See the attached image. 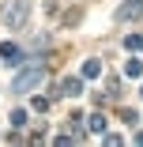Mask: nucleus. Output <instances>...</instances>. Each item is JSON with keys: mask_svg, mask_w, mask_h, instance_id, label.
<instances>
[{"mask_svg": "<svg viewBox=\"0 0 143 147\" xmlns=\"http://www.w3.org/2000/svg\"><path fill=\"white\" fill-rule=\"evenodd\" d=\"M11 125H15V128H23V125H26V113H23V109H15V113H11Z\"/></svg>", "mask_w": 143, "mask_h": 147, "instance_id": "nucleus-10", "label": "nucleus"}, {"mask_svg": "<svg viewBox=\"0 0 143 147\" xmlns=\"http://www.w3.org/2000/svg\"><path fill=\"white\" fill-rule=\"evenodd\" d=\"M94 76H102V61H87L83 64V79H94Z\"/></svg>", "mask_w": 143, "mask_h": 147, "instance_id": "nucleus-7", "label": "nucleus"}, {"mask_svg": "<svg viewBox=\"0 0 143 147\" xmlns=\"http://www.w3.org/2000/svg\"><path fill=\"white\" fill-rule=\"evenodd\" d=\"M56 94H60V98H79V94H83V79H75V76L60 79V87H56Z\"/></svg>", "mask_w": 143, "mask_h": 147, "instance_id": "nucleus-4", "label": "nucleus"}, {"mask_svg": "<svg viewBox=\"0 0 143 147\" xmlns=\"http://www.w3.org/2000/svg\"><path fill=\"white\" fill-rule=\"evenodd\" d=\"M26 15H30V4H26V0H11V4L4 8V26L8 30H23Z\"/></svg>", "mask_w": 143, "mask_h": 147, "instance_id": "nucleus-2", "label": "nucleus"}, {"mask_svg": "<svg viewBox=\"0 0 143 147\" xmlns=\"http://www.w3.org/2000/svg\"><path fill=\"white\" fill-rule=\"evenodd\" d=\"M124 76H128V79H139V76H143V61H136V57L124 61Z\"/></svg>", "mask_w": 143, "mask_h": 147, "instance_id": "nucleus-6", "label": "nucleus"}, {"mask_svg": "<svg viewBox=\"0 0 143 147\" xmlns=\"http://www.w3.org/2000/svg\"><path fill=\"white\" fill-rule=\"evenodd\" d=\"M117 19H121V23L143 19V0H128V4H121V8H117Z\"/></svg>", "mask_w": 143, "mask_h": 147, "instance_id": "nucleus-3", "label": "nucleus"}, {"mask_svg": "<svg viewBox=\"0 0 143 147\" xmlns=\"http://www.w3.org/2000/svg\"><path fill=\"white\" fill-rule=\"evenodd\" d=\"M42 79H45V64H38V61H34V64H26V68L11 79V87H8V91H11V94H26V91H34Z\"/></svg>", "mask_w": 143, "mask_h": 147, "instance_id": "nucleus-1", "label": "nucleus"}, {"mask_svg": "<svg viewBox=\"0 0 143 147\" xmlns=\"http://www.w3.org/2000/svg\"><path fill=\"white\" fill-rule=\"evenodd\" d=\"M87 121H91V132H102V128H105V117H102V113H91Z\"/></svg>", "mask_w": 143, "mask_h": 147, "instance_id": "nucleus-8", "label": "nucleus"}, {"mask_svg": "<svg viewBox=\"0 0 143 147\" xmlns=\"http://www.w3.org/2000/svg\"><path fill=\"white\" fill-rule=\"evenodd\" d=\"M124 49H143V38H139V34H128V38H124Z\"/></svg>", "mask_w": 143, "mask_h": 147, "instance_id": "nucleus-9", "label": "nucleus"}, {"mask_svg": "<svg viewBox=\"0 0 143 147\" xmlns=\"http://www.w3.org/2000/svg\"><path fill=\"white\" fill-rule=\"evenodd\" d=\"M139 94H143V91H139Z\"/></svg>", "mask_w": 143, "mask_h": 147, "instance_id": "nucleus-11", "label": "nucleus"}, {"mask_svg": "<svg viewBox=\"0 0 143 147\" xmlns=\"http://www.w3.org/2000/svg\"><path fill=\"white\" fill-rule=\"evenodd\" d=\"M0 57H4V64H23V53H19V45L15 42H4V45H0Z\"/></svg>", "mask_w": 143, "mask_h": 147, "instance_id": "nucleus-5", "label": "nucleus"}]
</instances>
